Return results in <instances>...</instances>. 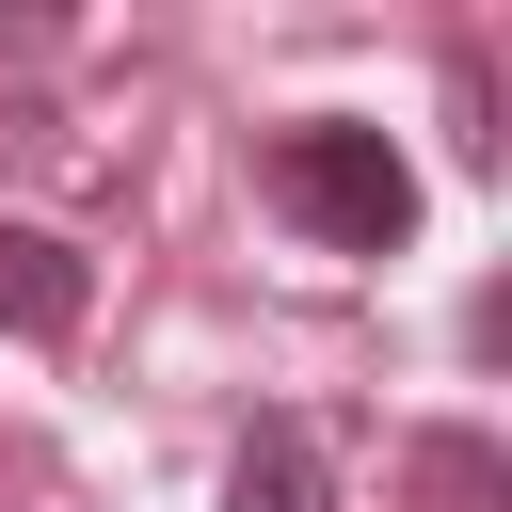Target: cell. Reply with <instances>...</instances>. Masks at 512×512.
Wrapping results in <instances>:
<instances>
[{
  "label": "cell",
  "mask_w": 512,
  "mask_h": 512,
  "mask_svg": "<svg viewBox=\"0 0 512 512\" xmlns=\"http://www.w3.org/2000/svg\"><path fill=\"white\" fill-rule=\"evenodd\" d=\"M272 192H288L336 256H400V240H416V160H400L384 128H288V144H272Z\"/></svg>",
  "instance_id": "obj_1"
},
{
  "label": "cell",
  "mask_w": 512,
  "mask_h": 512,
  "mask_svg": "<svg viewBox=\"0 0 512 512\" xmlns=\"http://www.w3.org/2000/svg\"><path fill=\"white\" fill-rule=\"evenodd\" d=\"M80 304H96V272H80L48 224H0V320H16V336H80Z\"/></svg>",
  "instance_id": "obj_2"
},
{
  "label": "cell",
  "mask_w": 512,
  "mask_h": 512,
  "mask_svg": "<svg viewBox=\"0 0 512 512\" xmlns=\"http://www.w3.org/2000/svg\"><path fill=\"white\" fill-rule=\"evenodd\" d=\"M224 512H336L320 432H304V416H256V432H240V464H224Z\"/></svg>",
  "instance_id": "obj_3"
}]
</instances>
